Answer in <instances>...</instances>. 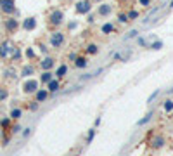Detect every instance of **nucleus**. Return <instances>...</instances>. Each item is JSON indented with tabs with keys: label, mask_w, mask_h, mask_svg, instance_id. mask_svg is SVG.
I'll list each match as a JSON object with an SVG mask.
<instances>
[{
	"label": "nucleus",
	"mask_w": 173,
	"mask_h": 156,
	"mask_svg": "<svg viewBox=\"0 0 173 156\" xmlns=\"http://www.w3.org/2000/svg\"><path fill=\"white\" fill-rule=\"evenodd\" d=\"M38 26V21H36V17L35 16H29V17H24L23 23H21V28L24 30V31H35Z\"/></svg>",
	"instance_id": "1a4fd4ad"
},
{
	"label": "nucleus",
	"mask_w": 173,
	"mask_h": 156,
	"mask_svg": "<svg viewBox=\"0 0 173 156\" xmlns=\"http://www.w3.org/2000/svg\"><path fill=\"white\" fill-rule=\"evenodd\" d=\"M116 31V26L113 24V23H104L102 26H100V33L102 35H111V33H114Z\"/></svg>",
	"instance_id": "6ab92c4d"
},
{
	"label": "nucleus",
	"mask_w": 173,
	"mask_h": 156,
	"mask_svg": "<svg viewBox=\"0 0 173 156\" xmlns=\"http://www.w3.org/2000/svg\"><path fill=\"white\" fill-rule=\"evenodd\" d=\"M11 132H12V134H19L21 127H19V125H14V127H11Z\"/></svg>",
	"instance_id": "e433bc0d"
},
{
	"label": "nucleus",
	"mask_w": 173,
	"mask_h": 156,
	"mask_svg": "<svg viewBox=\"0 0 173 156\" xmlns=\"http://www.w3.org/2000/svg\"><path fill=\"white\" fill-rule=\"evenodd\" d=\"M95 134H97V130H95V128H90V130H88V134H87V139H85V142H87V144H90V142L94 141Z\"/></svg>",
	"instance_id": "cd10ccee"
},
{
	"label": "nucleus",
	"mask_w": 173,
	"mask_h": 156,
	"mask_svg": "<svg viewBox=\"0 0 173 156\" xmlns=\"http://www.w3.org/2000/svg\"><path fill=\"white\" fill-rule=\"evenodd\" d=\"M4 28H5L7 33H16L21 28V23L16 17H12V16H7V19L4 21Z\"/></svg>",
	"instance_id": "423d86ee"
},
{
	"label": "nucleus",
	"mask_w": 173,
	"mask_h": 156,
	"mask_svg": "<svg viewBox=\"0 0 173 156\" xmlns=\"http://www.w3.org/2000/svg\"><path fill=\"white\" fill-rule=\"evenodd\" d=\"M31 130H33L31 127L24 128V132H23V137H24V139H26V137H29V135H31Z\"/></svg>",
	"instance_id": "c9c22d12"
},
{
	"label": "nucleus",
	"mask_w": 173,
	"mask_h": 156,
	"mask_svg": "<svg viewBox=\"0 0 173 156\" xmlns=\"http://www.w3.org/2000/svg\"><path fill=\"white\" fill-rule=\"evenodd\" d=\"M165 144H166V139H165V135H161V134H154L149 139V148L151 149H163Z\"/></svg>",
	"instance_id": "0eeeda50"
},
{
	"label": "nucleus",
	"mask_w": 173,
	"mask_h": 156,
	"mask_svg": "<svg viewBox=\"0 0 173 156\" xmlns=\"http://www.w3.org/2000/svg\"><path fill=\"white\" fill-rule=\"evenodd\" d=\"M24 56H26L28 61H40V59L36 57V52L33 50V47H28V49L24 50Z\"/></svg>",
	"instance_id": "aec40b11"
},
{
	"label": "nucleus",
	"mask_w": 173,
	"mask_h": 156,
	"mask_svg": "<svg viewBox=\"0 0 173 156\" xmlns=\"http://www.w3.org/2000/svg\"><path fill=\"white\" fill-rule=\"evenodd\" d=\"M151 118H152V111H149V113H147V116H145L144 120L140 121V125H142V123H145V121H149V120H151Z\"/></svg>",
	"instance_id": "58836bf2"
},
{
	"label": "nucleus",
	"mask_w": 173,
	"mask_h": 156,
	"mask_svg": "<svg viewBox=\"0 0 173 156\" xmlns=\"http://www.w3.org/2000/svg\"><path fill=\"white\" fill-rule=\"evenodd\" d=\"M64 21H66V14H64L62 9H52L47 14V26L52 31L61 28L62 24H64Z\"/></svg>",
	"instance_id": "f257e3e1"
},
{
	"label": "nucleus",
	"mask_w": 173,
	"mask_h": 156,
	"mask_svg": "<svg viewBox=\"0 0 173 156\" xmlns=\"http://www.w3.org/2000/svg\"><path fill=\"white\" fill-rule=\"evenodd\" d=\"M126 14H128V19H130V21H137L138 17H140V12L135 11V9H128Z\"/></svg>",
	"instance_id": "5701e85b"
},
{
	"label": "nucleus",
	"mask_w": 173,
	"mask_h": 156,
	"mask_svg": "<svg viewBox=\"0 0 173 156\" xmlns=\"http://www.w3.org/2000/svg\"><path fill=\"white\" fill-rule=\"evenodd\" d=\"M0 11L5 16H14L17 14V7H16V0H2L0 2Z\"/></svg>",
	"instance_id": "39448f33"
},
{
	"label": "nucleus",
	"mask_w": 173,
	"mask_h": 156,
	"mask_svg": "<svg viewBox=\"0 0 173 156\" xmlns=\"http://www.w3.org/2000/svg\"><path fill=\"white\" fill-rule=\"evenodd\" d=\"M4 78H9V80L16 78V71H14V68H7V70H4Z\"/></svg>",
	"instance_id": "a878e982"
},
{
	"label": "nucleus",
	"mask_w": 173,
	"mask_h": 156,
	"mask_svg": "<svg viewBox=\"0 0 173 156\" xmlns=\"http://www.w3.org/2000/svg\"><path fill=\"white\" fill-rule=\"evenodd\" d=\"M52 78H54V71H52V70H47V71H42V73H40L38 82H40L42 85H47Z\"/></svg>",
	"instance_id": "f3484780"
},
{
	"label": "nucleus",
	"mask_w": 173,
	"mask_h": 156,
	"mask_svg": "<svg viewBox=\"0 0 173 156\" xmlns=\"http://www.w3.org/2000/svg\"><path fill=\"white\" fill-rule=\"evenodd\" d=\"M75 12L78 16H87L92 12V0H78L75 4Z\"/></svg>",
	"instance_id": "20e7f679"
},
{
	"label": "nucleus",
	"mask_w": 173,
	"mask_h": 156,
	"mask_svg": "<svg viewBox=\"0 0 173 156\" xmlns=\"http://www.w3.org/2000/svg\"><path fill=\"white\" fill-rule=\"evenodd\" d=\"M161 108H163V111H165V113H173V99H166V101H163Z\"/></svg>",
	"instance_id": "412c9836"
},
{
	"label": "nucleus",
	"mask_w": 173,
	"mask_h": 156,
	"mask_svg": "<svg viewBox=\"0 0 173 156\" xmlns=\"http://www.w3.org/2000/svg\"><path fill=\"white\" fill-rule=\"evenodd\" d=\"M47 90L50 94H55V92H59V89H61V80H59V78H52V80H50V82H48L47 85Z\"/></svg>",
	"instance_id": "4468645a"
},
{
	"label": "nucleus",
	"mask_w": 173,
	"mask_h": 156,
	"mask_svg": "<svg viewBox=\"0 0 173 156\" xmlns=\"http://www.w3.org/2000/svg\"><path fill=\"white\" fill-rule=\"evenodd\" d=\"M76 28H78V23H76V21H69L68 26H66V33H71V31L76 30Z\"/></svg>",
	"instance_id": "c756f323"
},
{
	"label": "nucleus",
	"mask_w": 173,
	"mask_h": 156,
	"mask_svg": "<svg viewBox=\"0 0 173 156\" xmlns=\"http://www.w3.org/2000/svg\"><path fill=\"white\" fill-rule=\"evenodd\" d=\"M68 71H69V66H68L66 63H62V64H59V66L55 68L54 76H55V78H59V80H62V78L68 75Z\"/></svg>",
	"instance_id": "ddd939ff"
},
{
	"label": "nucleus",
	"mask_w": 173,
	"mask_h": 156,
	"mask_svg": "<svg viewBox=\"0 0 173 156\" xmlns=\"http://www.w3.org/2000/svg\"><path fill=\"white\" fill-rule=\"evenodd\" d=\"M9 116H11L12 120H19L21 116H23V109H21V108H14L12 111H11V114H9Z\"/></svg>",
	"instance_id": "393cba45"
},
{
	"label": "nucleus",
	"mask_w": 173,
	"mask_h": 156,
	"mask_svg": "<svg viewBox=\"0 0 173 156\" xmlns=\"http://www.w3.org/2000/svg\"><path fill=\"white\" fill-rule=\"evenodd\" d=\"M23 92L28 94V95H31V94H35L38 89H40V82L36 80V78H26L24 82H23Z\"/></svg>",
	"instance_id": "7ed1b4c3"
},
{
	"label": "nucleus",
	"mask_w": 173,
	"mask_h": 156,
	"mask_svg": "<svg viewBox=\"0 0 173 156\" xmlns=\"http://www.w3.org/2000/svg\"><path fill=\"white\" fill-rule=\"evenodd\" d=\"M48 97H50V92H48L47 89H38V90L35 92V101H36V102H45Z\"/></svg>",
	"instance_id": "dca6fc26"
},
{
	"label": "nucleus",
	"mask_w": 173,
	"mask_h": 156,
	"mask_svg": "<svg viewBox=\"0 0 173 156\" xmlns=\"http://www.w3.org/2000/svg\"><path fill=\"white\" fill-rule=\"evenodd\" d=\"M55 57L54 56H45L43 59H40V63H38V68H40L42 71H47V70H54L55 68Z\"/></svg>",
	"instance_id": "6e6552de"
},
{
	"label": "nucleus",
	"mask_w": 173,
	"mask_h": 156,
	"mask_svg": "<svg viewBox=\"0 0 173 156\" xmlns=\"http://www.w3.org/2000/svg\"><path fill=\"white\" fill-rule=\"evenodd\" d=\"M0 2H2V0H0Z\"/></svg>",
	"instance_id": "79ce46f5"
},
{
	"label": "nucleus",
	"mask_w": 173,
	"mask_h": 156,
	"mask_svg": "<svg viewBox=\"0 0 173 156\" xmlns=\"http://www.w3.org/2000/svg\"><path fill=\"white\" fill-rule=\"evenodd\" d=\"M99 50H100L99 43L90 42V43H87V47H85V54H87V56H97V54H99Z\"/></svg>",
	"instance_id": "a211bd4d"
},
{
	"label": "nucleus",
	"mask_w": 173,
	"mask_h": 156,
	"mask_svg": "<svg viewBox=\"0 0 173 156\" xmlns=\"http://www.w3.org/2000/svg\"><path fill=\"white\" fill-rule=\"evenodd\" d=\"M38 108H40V102H36V101H31V102L28 104V109H29V111H38Z\"/></svg>",
	"instance_id": "7c9ffc66"
},
{
	"label": "nucleus",
	"mask_w": 173,
	"mask_h": 156,
	"mask_svg": "<svg viewBox=\"0 0 173 156\" xmlns=\"http://www.w3.org/2000/svg\"><path fill=\"white\" fill-rule=\"evenodd\" d=\"M35 73H36V68H35L33 63H28V64H23V66H21V76L31 78Z\"/></svg>",
	"instance_id": "f8f14e48"
},
{
	"label": "nucleus",
	"mask_w": 173,
	"mask_h": 156,
	"mask_svg": "<svg viewBox=\"0 0 173 156\" xmlns=\"http://www.w3.org/2000/svg\"><path fill=\"white\" fill-rule=\"evenodd\" d=\"M170 7H173V0H171V2H170Z\"/></svg>",
	"instance_id": "a19ab883"
},
{
	"label": "nucleus",
	"mask_w": 173,
	"mask_h": 156,
	"mask_svg": "<svg viewBox=\"0 0 173 156\" xmlns=\"http://www.w3.org/2000/svg\"><path fill=\"white\" fill-rule=\"evenodd\" d=\"M97 16H100V17H109L111 14H113V5L111 4H106V2H102V4H99L97 5Z\"/></svg>",
	"instance_id": "9d476101"
},
{
	"label": "nucleus",
	"mask_w": 173,
	"mask_h": 156,
	"mask_svg": "<svg viewBox=\"0 0 173 156\" xmlns=\"http://www.w3.org/2000/svg\"><path fill=\"white\" fill-rule=\"evenodd\" d=\"M76 56H78L76 52H69V54H68V61H75V59H76Z\"/></svg>",
	"instance_id": "4c0bfd02"
},
{
	"label": "nucleus",
	"mask_w": 173,
	"mask_h": 156,
	"mask_svg": "<svg viewBox=\"0 0 173 156\" xmlns=\"http://www.w3.org/2000/svg\"><path fill=\"white\" fill-rule=\"evenodd\" d=\"M76 70H85L87 66H88V57L87 56H76V59L73 61Z\"/></svg>",
	"instance_id": "2eb2a0df"
},
{
	"label": "nucleus",
	"mask_w": 173,
	"mask_h": 156,
	"mask_svg": "<svg viewBox=\"0 0 173 156\" xmlns=\"http://www.w3.org/2000/svg\"><path fill=\"white\" fill-rule=\"evenodd\" d=\"M104 0H92V4H97V5H99V4H102Z\"/></svg>",
	"instance_id": "ea45409f"
},
{
	"label": "nucleus",
	"mask_w": 173,
	"mask_h": 156,
	"mask_svg": "<svg viewBox=\"0 0 173 156\" xmlns=\"http://www.w3.org/2000/svg\"><path fill=\"white\" fill-rule=\"evenodd\" d=\"M68 42V38H66V33L61 31V30H54L50 35H48V47H52V49L59 50L62 49L64 45Z\"/></svg>",
	"instance_id": "f03ea898"
},
{
	"label": "nucleus",
	"mask_w": 173,
	"mask_h": 156,
	"mask_svg": "<svg viewBox=\"0 0 173 156\" xmlns=\"http://www.w3.org/2000/svg\"><path fill=\"white\" fill-rule=\"evenodd\" d=\"M38 47H40V50L45 54V56L48 54V43H42V42H40V43H38Z\"/></svg>",
	"instance_id": "473e14b6"
},
{
	"label": "nucleus",
	"mask_w": 173,
	"mask_h": 156,
	"mask_svg": "<svg viewBox=\"0 0 173 156\" xmlns=\"http://www.w3.org/2000/svg\"><path fill=\"white\" fill-rule=\"evenodd\" d=\"M137 4L140 5V7H144V9H149L152 5V0H137Z\"/></svg>",
	"instance_id": "c85d7f7f"
},
{
	"label": "nucleus",
	"mask_w": 173,
	"mask_h": 156,
	"mask_svg": "<svg viewBox=\"0 0 173 156\" xmlns=\"http://www.w3.org/2000/svg\"><path fill=\"white\" fill-rule=\"evenodd\" d=\"M7 97H9V90L4 89V87H0V102H2V101H5Z\"/></svg>",
	"instance_id": "2f4dec72"
},
{
	"label": "nucleus",
	"mask_w": 173,
	"mask_h": 156,
	"mask_svg": "<svg viewBox=\"0 0 173 156\" xmlns=\"http://www.w3.org/2000/svg\"><path fill=\"white\" fill-rule=\"evenodd\" d=\"M12 50H14V45L9 42V40H5V42L0 43V57H2V59H7V57H11Z\"/></svg>",
	"instance_id": "9b49d317"
},
{
	"label": "nucleus",
	"mask_w": 173,
	"mask_h": 156,
	"mask_svg": "<svg viewBox=\"0 0 173 156\" xmlns=\"http://www.w3.org/2000/svg\"><path fill=\"white\" fill-rule=\"evenodd\" d=\"M95 16L97 14H94V12H88V14H87V23H88V24L95 23Z\"/></svg>",
	"instance_id": "72a5a7b5"
},
{
	"label": "nucleus",
	"mask_w": 173,
	"mask_h": 156,
	"mask_svg": "<svg viewBox=\"0 0 173 156\" xmlns=\"http://www.w3.org/2000/svg\"><path fill=\"white\" fill-rule=\"evenodd\" d=\"M118 23H119V24H128V23H130V19H128V14H126V12H118Z\"/></svg>",
	"instance_id": "b1692460"
},
{
	"label": "nucleus",
	"mask_w": 173,
	"mask_h": 156,
	"mask_svg": "<svg viewBox=\"0 0 173 156\" xmlns=\"http://www.w3.org/2000/svg\"><path fill=\"white\" fill-rule=\"evenodd\" d=\"M11 120H12V118L9 116V118H4V120L0 121V127H2V130H9V128H11Z\"/></svg>",
	"instance_id": "bb28decb"
},
{
	"label": "nucleus",
	"mask_w": 173,
	"mask_h": 156,
	"mask_svg": "<svg viewBox=\"0 0 173 156\" xmlns=\"http://www.w3.org/2000/svg\"><path fill=\"white\" fill-rule=\"evenodd\" d=\"M161 47H163V42H154V43L151 45V49H152V50H159Z\"/></svg>",
	"instance_id": "f704fd0d"
},
{
	"label": "nucleus",
	"mask_w": 173,
	"mask_h": 156,
	"mask_svg": "<svg viewBox=\"0 0 173 156\" xmlns=\"http://www.w3.org/2000/svg\"><path fill=\"white\" fill-rule=\"evenodd\" d=\"M12 63H17L21 59V49L19 47H14V50H12V54H11V57H9Z\"/></svg>",
	"instance_id": "4be33fe9"
}]
</instances>
